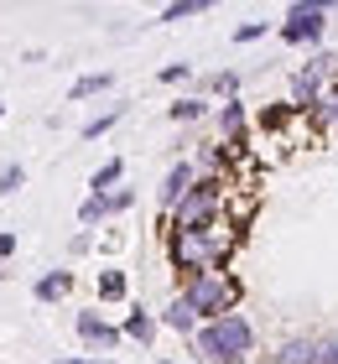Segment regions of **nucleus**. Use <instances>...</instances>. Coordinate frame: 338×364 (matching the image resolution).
Listing matches in <instances>:
<instances>
[{
	"instance_id": "1",
	"label": "nucleus",
	"mask_w": 338,
	"mask_h": 364,
	"mask_svg": "<svg viewBox=\"0 0 338 364\" xmlns=\"http://www.w3.org/2000/svg\"><path fill=\"white\" fill-rule=\"evenodd\" d=\"M188 349H193L198 364H245L255 354V323H250L245 312H229V318H218V323H203Z\"/></svg>"
},
{
	"instance_id": "2",
	"label": "nucleus",
	"mask_w": 338,
	"mask_h": 364,
	"mask_svg": "<svg viewBox=\"0 0 338 364\" xmlns=\"http://www.w3.org/2000/svg\"><path fill=\"white\" fill-rule=\"evenodd\" d=\"M229 213V182L224 177H198V188L182 198L172 213H162V235H193V229H213Z\"/></svg>"
},
{
	"instance_id": "3",
	"label": "nucleus",
	"mask_w": 338,
	"mask_h": 364,
	"mask_svg": "<svg viewBox=\"0 0 338 364\" xmlns=\"http://www.w3.org/2000/svg\"><path fill=\"white\" fill-rule=\"evenodd\" d=\"M177 296L198 312V323H218V318H229V312H240L245 281L234 276V271H203V276H193V281H182Z\"/></svg>"
},
{
	"instance_id": "4",
	"label": "nucleus",
	"mask_w": 338,
	"mask_h": 364,
	"mask_svg": "<svg viewBox=\"0 0 338 364\" xmlns=\"http://www.w3.org/2000/svg\"><path fill=\"white\" fill-rule=\"evenodd\" d=\"M328 0H297V6H286V21L276 26V37L286 47H307V53H317L323 47V31H328Z\"/></svg>"
},
{
	"instance_id": "5",
	"label": "nucleus",
	"mask_w": 338,
	"mask_h": 364,
	"mask_svg": "<svg viewBox=\"0 0 338 364\" xmlns=\"http://www.w3.org/2000/svg\"><path fill=\"white\" fill-rule=\"evenodd\" d=\"M73 333H78V343H83V349H94L99 359H105V354H115V349L125 343L120 323L99 318V312H78V318H73Z\"/></svg>"
},
{
	"instance_id": "6",
	"label": "nucleus",
	"mask_w": 338,
	"mask_h": 364,
	"mask_svg": "<svg viewBox=\"0 0 338 364\" xmlns=\"http://www.w3.org/2000/svg\"><path fill=\"white\" fill-rule=\"evenodd\" d=\"M198 188V167H193V156H177L172 167H167V177H162V188H157V203H162V213H172L182 198H188Z\"/></svg>"
},
{
	"instance_id": "7",
	"label": "nucleus",
	"mask_w": 338,
	"mask_h": 364,
	"mask_svg": "<svg viewBox=\"0 0 338 364\" xmlns=\"http://www.w3.org/2000/svg\"><path fill=\"white\" fill-rule=\"evenodd\" d=\"M213 125H218V141H250V109L245 99H224L213 109Z\"/></svg>"
},
{
	"instance_id": "8",
	"label": "nucleus",
	"mask_w": 338,
	"mask_h": 364,
	"mask_svg": "<svg viewBox=\"0 0 338 364\" xmlns=\"http://www.w3.org/2000/svg\"><path fill=\"white\" fill-rule=\"evenodd\" d=\"M120 333H125L130 343H141V349H151L157 333H162V318H157V312H146V307H130L125 323H120Z\"/></svg>"
},
{
	"instance_id": "9",
	"label": "nucleus",
	"mask_w": 338,
	"mask_h": 364,
	"mask_svg": "<svg viewBox=\"0 0 338 364\" xmlns=\"http://www.w3.org/2000/svg\"><path fill=\"white\" fill-rule=\"evenodd\" d=\"M68 291H73V271H68V266H58V271H42L37 281H31V296H37L42 307H53V302H63Z\"/></svg>"
},
{
	"instance_id": "10",
	"label": "nucleus",
	"mask_w": 338,
	"mask_h": 364,
	"mask_svg": "<svg viewBox=\"0 0 338 364\" xmlns=\"http://www.w3.org/2000/svg\"><path fill=\"white\" fill-rule=\"evenodd\" d=\"M162 328H172V333H177V338H188V343H193L203 323H198V312H193L188 302H182V296H172V302H167V307H162Z\"/></svg>"
},
{
	"instance_id": "11",
	"label": "nucleus",
	"mask_w": 338,
	"mask_h": 364,
	"mask_svg": "<svg viewBox=\"0 0 338 364\" xmlns=\"http://www.w3.org/2000/svg\"><path fill=\"white\" fill-rule=\"evenodd\" d=\"M317 349H323V338H312V333H297V338H286L276 354H270V364H317Z\"/></svg>"
},
{
	"instance_id": "12",
	"label": "nucleus",
	"mask_w": 338,
	"mask_h": 364,
	"mask_svg": "<svg viewBox=\"0 0 338 364\" xmlns=\"http://www.w3.org/2000/svg\"><path fill=\"white\" fill-rule=\"evenodd\" d=\"M213 114V99H203V94H182L167 105V120L172 125H198V120H208Z\"/></svg>"
},
{
	"instance_id": "13",
	"label": "nucleus",
	"mask_w": 338,
	"mask_h": 364,
	"mask_svg": "<svg viewBox=\"0 0 338 364\" xmlns=\"http://www.w3.org/2000/svg\"><path fill=\"white\" fill-rule=\"evenodd\" d=\"M297 120H302V109L292 105V99H286V105H265V109L255 114V125L265 130V136H281V130H292Z\"/></svg>"
},
{
	"instance_id": "14",
	"label": "nucleus",
	"mask_w": 338,
	"mask_h": 364,
	"mask_svg": "<svg viewBox=\"0 0 338 364\" xmlns=\"http://www.w3.org/2000/svg\"><path fill=\"white\" fill-rule=\"evenodd\" d=\"M94 291H99V302H130V276L110 266L94 276Z\"/></svg>"
},
{
	"instance_id": "15",
	"label": "nucleus",
	"mask_w": 338,
	"mask_h": 364,
	"mask_svg": "<svg viewBox=\"0 0 338 364\" xmlns=\"http://www.w3.org/2000/svg\"><path fill=\"white\" fill-rule=\"evenodd\" d=\"M115 89V73H83V78H73V89H68V105H83V99H94V94H110Z\"/></svg>"
},
{
	"instance_id": "16",
	"label": "nucleus",
	"mask_w": 338,
	"mask_h": 364,
	"mask_svg": "<svg viewBox=\"0 0 338 364\" xmlns=\"http://www.w3.org/2000/svg\"><path fill=\"white\" fill-rule=\"evenodd\" d=\"M115 188H125V161H120V156H110L105 167L89 177V193H99V198H110Z\"/></svg>"
},
{
	"instance_id": "17",
	"label": "nucleus",
	"mask_w": 338,
	"mask_h": 364,
	"mask_svg": "<svg viewBox=\"0 0 338 364\" xmlns=\"http://www.w3.org/2000/svg\"><path fill=\"white\" fill-rule=\"evenodd\" d=\"M120 120H125V105H110V109H99L94 120H83L78 136H83V141H99V136H110V130L120 125Z\"/></svg>"
},
{
	"instance_id": "18",
	"label": "nucleus",
	"mask_w": 338,
	"mask_h": 364,
	"mask_svg": "<svg viewBox=\"0 0 338 364\" xmlns=\"http://www.w3.org/2000/svg\"><path fill=\"white\" fill-rule=\"evenodd\" d=\"M240 99V73H234V68H218V73H208V78H203V99Z\"/></svg>"
},
{
	"instance_id": "19",
	"label": "nucleus",
	"mask_w": 338,
	"mask_h": 364,
	"mask_svg": "<svg viewBox=\"0 0 338 364\" xmlns=\"http://www.w3.org/2000/svg\"><path fill=\"white\" fill-rule=\"evenodd\" d=\"M105 219H115V213H110V198L89 193V198H83V203H78V224H83V229H99Z\"/></svg>"
},
{
	"instance_id": "20",
	"label": "nucleus",
	"mask_w": 338,
	"mask_h": 364,
	"mask_svg": "<svg viewBox=\"0 0 338 364\" xmlns=\"http://www.w3.org/2000/svg\"><path fill=\"white\" fill-rule=\"evenodd\" d=\"M203 11H213V0H172L157 21H188V16H203Z\"/></svg>"
},
{
	"instance_id": "21",
	"label": "nucleus",
	"mask_w": 338,
	"mask_h": 364,
	"mask_svg": "<svg viewBox=\"0 0 338 364\" xmlns=\"http://www.w3.org/2000/svg\"><path fill=\"white\" fill-rule=\"evenodd\" d=\"M21 188H26V167H21V161H6V167H0V198H11Z\"/></svg>"
},
{
	"instance_id": "22",
	"label": "nucleus",
	"mask_w": 338,
	"mask_h": 364,
	"mask_svg": "<svg viewBox=\"0 0 338 364\" xmlns=\"http://www.w3.org/2000/svg\"><path fill=\"white\" fill-rule=\"evenodd\" d=\"M270 31V21H245V26H234V47H250V42H260Z\"/></svg>"
},
{
	"instance_id": "23",
	"label": "nucleus",
	"mask_w": 338,
	"mask_h": 364,
	"mask_svg": "<svg viewBox=\"0 0 338 364\" xmlns=\"http://www.w3.org/2000/svg\"><path fill=\"white\" fill-rule=\"evenodd\" d=\"M193 78V63H167L162 68V84H188Z\"/></svg>"
},
{
	"instance_id": "24",
	"label": "nucleus",
	"mask_w": 338,
	"mask_h": 364,
	"mask_svg": "<svg viewBox=\"0 0 338 364\" xmlns=\"http://www.w3.org/2000/svg\"><path fill=\"white\" fill-rule=\"evenodd\" d=\"M135 208V188H115L110 193V213H130Z\"/></svg>"
},
{
	"instance_id": "25",
	"label": "nucleus",
	"mask_w": 338,
	"mask_h": 364,
	"mask_svg": "<svg viewBox=\"0 0 338 364\" xmlns=\"http://www.w3.org/2000/svg\"><path fill=\"white\" fill-rule=\"evenodd\" d=\"M317 364H338V333L323 338V349H317Z\"/></svg>"
},
{
	"instance_id": "26",
	"label": "nucleus",
	"mask_w": 338,
	"mask_h": 364,
	"mask_svg": "<svg viewBox=\"0 0 338 364\" xmlns=\"http://www.w3.org/2000/svg\"><path fill=\"white\" fill-rule=\"evenodd\" d=\"M16 255V229H0V266Z\"/></svg>"
},
{
	"instance_id": "27",
	"label": "nucleus",
	"mask_w": 338,
	"mask_h": 364,
	"mask_svg": "<svg viewBox=\"0 0 338 364\" xmlns=\"http://www.w3.org/2000/svg\"><path fill=\"white\" fill-rule=\"evenodd\" d=\"M89 245H94L89 229H83V235H73V255H89Z\"/></svg>"
},
{
	"instance_id": "28",
	"label": "nucleus",
	"mask_w": 338,
	"mask_h": 364,
	"mask_svg": "<svg viewBox=\"0 0 338 364\" xmlns=\"http://www.w3.org/2000/svg\"><path fill=\"white\" fill-rule=\"evenodd\" d=\"M58 364H115V359H99L94 354V359H58Z\"/></svg>"
},
{
	"instance_id": "29",
	"label": "nucleus",
	"mask_w": 338,
	"mask_h": 364,
	"mask_svg": "<svg viewBox=\"0 0 338 364\" xmlns=\"http://www.w3.org/2000/svg\"><path fill=\"white\" fill-rule=\"evenodd\" d=\"M0 120H6V105H0Z\"/></svg>"
},
{
	"instance_id": "30",
	"label": "nucleus",
	"mask_w": 338,
	"mask_h": 364,
	"mask_svg": "<svg viewBox=\"0 0 338 364\" xmlns=\"http://www.w3.org/2000/svg\"><path fill=\"white\" fill-rule=\"evenodd\" d=\"M0 281H6V266H0Z\"/></svg>"
},
{
	"instance_id": "31",
	"label": "nucleus",
	"mask_w": 338,
	"mask_h": 364,
	"mask_svg": "<svg viewBox=\"0 0 338 364\" xmlns=\"http://www.w3.org/2000/svg\"><path fill=\"white\" fill-rule=\"evenodd\" d=\"M162 364H172V359H162Z\"/></svg>"
}]
</instances>
